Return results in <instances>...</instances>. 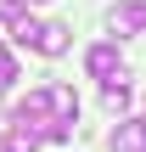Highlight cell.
<instances>
[{
	"mask_svg": "<svg viewBox=\"0 0 146 152\" xmlns=\"http://www.w3.org/2000/svg\"><path fill=\"white\" fill-rule=\"evenodd\" d=\"M45 141V130H34V124H11V152H39Z\"/></svg>",
	"mask_w": 146,
	"mask_h": 152,
	"instance_id": "cell-7",
	"label": "cell"
},
{
	"mask_svg": "<svg viewBox=\"0 0 146 152\" xmlns=\"http://www.w3.org/2000/svg\"><path fill=\"white\" fill-rule=\"evenodd\" d=\"M101 107H107V113H124V107H129V85H113V79H107V90H101Z\"/></svg>",
	"mask_w": 146,
	"mask_h": 152,
	"instance_id": "cell-8",
	"label": "cell"
},
{
	"mask_svg": "<svg viewBox=\"0 0 146 152\" xmlns=\"http://www.w3.org/2000/svg\"><path fill=\"white\" fill-rule=\"evenodd\" d=\"M34 6H45V0H34Z\"/></svg>",
	"mask_w": 146,
	"mask_h": 152,
	"instance_id": "cell-12",
	"label": "cell"
},
{
	"mask_svg": "<svg viewBox=\"0 0 146 152\" xmlns=\"http://www.w3.org/2000/svg\"><path fill=\"white\" fill-rule=\"evenodd\" d=\"M84 73L90 79H113L118 73V45H90L84 51Z\"/></svg>",
	"mask_w": 146,
	"mask_h": 152,
	"instance_id": "cell-5",
	"label": "cell"
},
{
	"mask_svg": "<svg viewBox=\"0 0 146 152\" xmlns=\"http://www.w3.org/2000/svg\"><path fill=\"white\" fill-rule=\"evenodd\" d=\"M51 113H56V118H73V124H79V96H73L68 85H51Z\"/></svg>",
	"mask_w": 146,
	"mask_h": 152,
	"instance_id": "cell-6",
	"label": "cell"
},
{
	"mask_svg": "<svg viewBox=\"0 0 146 152\" xmlns=\"http://www.w3.org/2000/svg\"><path fill=\"white\" fill-rule=\"evenodd\" d=\"M56 113H51V90H28L23 102H17V113H11V124H34V130H45Z\"/></svg>",
	"mask_w": 146,
	"mask_h": 152,
	"instance_id": "cell-1",
	"label": "cell"
},
{
	"mask_svg": "<svg viewBox=\"0 0 146 152\" xmlns=\"http://www.w3.org/2000/svg\"><path fill=\"white\" fill-rule=\"evenodd\" d=\"M0 23L17 28V23H23V0H0Z\"/></svg>",
	"mask_w": 146,
	"mask_h": 152,
	"instance_id": "cell-10",
	"label": "cell"
},
{
	"mask_svg": "<svg viewBox=\"0 0 146 152\" xmlns=\"http://www.w3.org/2000/svg\"><path fill=\"white\" fill-rule=\"evenodd\" d=\"M0 152H11V135H0Z\"/></svg>",
	"mask_w": 146,
	"mask_h": 152,
	"instance_id": "cell-11",
	"label": "cell"
},
{
	"mask_svg": "<svg viewBox=\"0 0 146 152\" xmlns=\"http://www.w3.org/2000/svg\"><path fill=\"white\" fill-rule=\"evenodd\" d=\"M11 79H17V56H11V51H6V45H0V90H6V85H11Z\"/></svg>",
	"mask_w": 146,
	"mask_h": 152,
	"instance_id": "cell-9",
	"label": "cell"
},
{
	"mask_svg": "<svg viewBox=\"0 0 146 152\" xmlns=\"http://www.w3.org/2000/svg\"><path fill=\"white\" fill-rule=\"evenodd\" d=\"M113 152H146V118H124L113 135H107Z\"/></svg>",
	"mask_w": 146,
	"mask_h": 152,
	"instance_id": "cell-3",
	"label": "cell"
},
{
	"mask_svg": "<svg viewBox=\"0 0 146 152\" xmlns=\"http://www.w3.org/2000/svg\"><path fill=\"white\" fill-rule=\"evenodd\" d=\"M107 28L113 34H146V0H118L107 11Z\"/></svg>",
	"mask_w": 146,
	"mask_h": 152,
	"instance_id": "cell-2",
	"label": "cell"
},
{
	"mask_svg": "<svg viewBox=\"0 0 146 152\" xmlns=\"http://www.w3.org/2000/svg\"><path fill=\"white\" fill-rule=\"evenodd\" d=\"M68 45H73V28H68V23H39V39H34L39 56H62Z\"/></svg>",
	"mask_w": 146,
	"mask_h": 152,
	"instance_id": "cell-4",
	"label": "cell"
}]
</instances>
